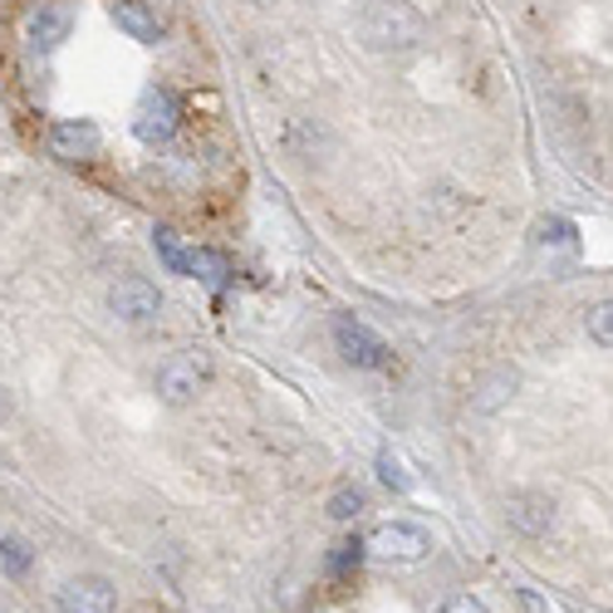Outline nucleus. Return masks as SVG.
I'll return each instance as SVG.
<instances>
[{
    "label": "nucleus",
    "mask_w": 613,
    "mask_h": 613,
    "mask_svg": "<svg viewBox=\"0 0 613 613\" xmlns=\"http://www.w3.org/2000/svg\"><path fill=\"white\" fill-rule=\"evenodd\" d=\"M540 241L574 246V226H570V221H544V226H540Z\"/></svg>",
    "instance_id": "nucleus-20"
},
{
    "label": "nucleus",
    "mask_w": 613,
    "mask_h": 613,
    "mask_svg": "<svg viewBox=\"0 0 613 613\" xmlns=\"http://www.w3.org/2000/svg\"><path fill=\"white\" fill-rule=\"evenodd\" d=\"M251 6H270V0H251Z\"/></svg>",
    "instance_id": "nucleus-24"
},
{
    "label": "nucleus",
    "mask_w": 613,
    "mask_h": 613,
    "mask_svg": "<svg viewBox=\"0 0 613 613\" xmlns=\"http://www.w3.org/2000/svg\"><path fill=\"white\" fill-rule=\"evenodd\" d=\"M30 564H35V550H30V540H20V536L0 540V570H6L10 579H25Z\"/></svg>",
    "instance_id": "nucleus-13"
},
{
    "label": "nucleus",
    "mask_w": 613,
    "mask_h": 613,
    "mask_svg": "<svg viewBox=\"0 0 613 613\" xmlns=\"http://www.w3.org/2000/svg\"><path fill=\"white\" fill-rule=\"evenodd\" d=\"M334 344H339V354L354 363V368H388V363H393V349L383 344L368 324H359L354 314H339V320H334Z\"/></svg>",
    "instance_id": "nucleus-3"
},
{
    "label": "nucleus",
    "mask_w": 613,
    "mask_h": 613,
    "mask_svg": "<svg viewBox=\"0 0 613 613\" xmlns=\"http://www.w3.org/2000/svg\"><path fill=\"white\" fill-rule=\"evenodd\" d=\"M6 413H10V397H6V393H0V423H6Z\"/></svg>",
    "instance_id": "nucleus-23"
},
{
    "label": "nucleus",
    "mask_w": 613,
    "mask_h": 613,
    "mask_svg": "<svg viewBox=\"0 0 613 613\" xmlns=\"http://www.w3.org/2000/svg\"><path fill=\"white\" fill-rule=\"evenodd\" d=\"M70 25L74 20L64 6H40L35 15H30V44H35V50H54V44L70 35Z\"/></svg>",
    "instance_id": "nucleus-11"
},
{
    "label": "nucleus",
    "mask_w": 613,
    "mask_h": 613,
    "mask_svg": "<svg viewBox=\"0 0 613 613\" xmlns=\"http://www.w3.org/2000/svg\"><path fill=\"white\" fill-rule=\"evenodd\" d=\"M50 147H54V157H64V163L94 157V153H98V128H94L89 118H64V123H54Z\"/></svg>",
    "instance_id": "nucleus-9"
},
{
    "label": "nucleus",
    "mask_w": 613,
    "mask_h": 613,
    "mask_svg": "<svg viewBox=\"0 0 613 613\" xmlns=\"http://www.w3.org/2000/svg\"><path fill=\"white\" fill-rule=\"evenodd\" d=\"M153 246H157V256H163V266L173 270V276H187V251L177 246V236L167 231V226H157V231H153Z\"/></svg>",
    "instance_id": "nucleus-18"
},
{
    "label": "nucleus",
    "mask_w": 613,
    "mask_h": 613,
    "mask_svg": "<svg viewBox=\"0 0 613 613\" xmlns=\"http://www.w3.org/2000/svg\"><path fill=\"white\" fill-rule=\"evenodd\" d=\"M108 310L118 314L123 324H153L157 314H163V290L143 276H128L108 290Z\"/></svg>",
    "instance_id": "nucleus-4"
},
{
    "label": "nucleus",
    "mask_w": 613,
    "mask_h": 613,
    "mask_svg": "<svg viewBox=\"0 0 613 613\" xmlns=\"http://www.w3.org/2000/svg\"><path fill=\"white\" fill-rule=\"evenodd\" d=\"M516 373H510V368H496V373H486V378L481 383H476V397H471V407H476V413H496V407H501L506 403V397L510 393H516Z\"/></svg>",
    "instance_id": "nucleus-12"
},
{
    "label": "nucleus",
    "mask_w": 613,
    "mask_h": 613,
    "mask_svg": "<svg viewBox=\"0 0 613 613\" xmlns=\"http://www.w3.org/2000/svg\"><path fill=\"white\" fill-rule=\"evenodd\" d=\"M441 613H491V609H486L476 594H451L447 604H441Z\"/></svg>",
    "instance_id": "nucleus-21"
},
{
    "label": "nucleus",
    "mask_w": 613,
    "mask_h": 613,
    "mask_svg": "<svg viewBox=\"0 0 613 613\" xmlns=\"http://www.w3.org/2000/svg\"><path fill=\"white\" fill-rule=\"evenodd\" d=\"M359 35L368 50H413L427 35V20L407 0H368L359 15Z\"/></svg>",
    "instance_id": "nucleus-1"
},
{
    "label": "nucleus",
    "mask_w": 613,
    "mask_h": 613,
    "mask_svg": "<svg viewBox=\"0 0 613 613\" xmlns=\"http://www.w3.org/2000/svg\"><path fill=\"white\" fill-rule=\"evenodd\" d=\"M520 604H526V613H540V599L530 594V589H526V594H520Z\"/></svg>",
    "instance_id": "nucleus-22"
},
{
    "label": "nucleus",
    "mask_w": 613,
    "mask_h": 613,
    "mask_svg": "<svg viewBox=\"0 0 613 613\" xmlns=\"http://www.w3.org/2000/svg\"><path fill=\"white\" fill-rule=\"evenodd\" d=\"M187 276H201L207 285H226V260L217 256V251H187Z\"/></svg>",
    "instance_id": "nucleus-15"
},
{
    "label": "nucleus",
    "mask_w": 613,
    "mask_h": 613,
    "mask_svg": "<svg viewBox=\"0 0 613 613\" xmlns=\"http://www.w3.org/2000/svg\"><path fill=\"white\" fill-rule=\"evenodd\" d=\"M201 378H207V363H201L197 354H177L157 368V397L173 403V407H187L191 397L201 393Z\"/></svg>",
    "instance_id": "nucleus-6"
},
{
    "label": "nucleus",
    "mask_w": 613,
    "mask_h": 613,
    "mask_svg": "<svg viewBox=\"0 0 613 613\" xmlns=\"http://www.w3.org/2000/svg\"><path fill=\"white\" fill-rule=\"evenodd\" d=\"M60 613H113V584L104 574H79L54 594Z\"/></svg>",
    "instance_id": "nucleus-7"
},
{
    "label": "nucleus",
    "mask_w": 613,
    "mask_h": 613,
    "mask_svg": "<svg viewBox=\"0 0 613 613\" xmlns=\"http://www.w3.org/2000/svg\"><path fill=\"white\" fill-rule=\"evenodd\" d=\"M584 329H589V339H594L599 349H613V300H599V304H589V314H584Z\"/></svg>",
    "instance_id": "nucleus-14"
},
{
    "label": "nucleus",
    "mask_w": 613,
    "mask_h": 613,
    "mask_svg": "<svg viewBox=\"0 0 613 613\" xmlns=\"http://www.w3.org/2000/svg\"><path fill=\"white\" fill-rule=\"evenodd\" d=\"M0 613H10V609H6V599H0Z\"/></svg>",
    "instance_id": "nucleus-25"
},
{
    "label": "nucleus",
    "mask_w": 613,
    "mask_h": 613,
    "mask_svg": "<svg viewBox=\"0 0 613 613\" xmlns=\"http://www.w3.org/2000/svg\"><path fill=\"white\" fill-rule=\"evenodd\" d=\"M177 94L173 89H147L143 104H138V118H133V133H138L143 143H167L177 133Z\"/></svg>",
    "instance_id": "nucleus-5"
},
{
    "label": "nucleus",
    "mask_w": 613,
    "mask_h": 613,
    "mask_svg": "<svg viewBox=\"0 0 613 613\" xmlns=\"http://www.w3.org/2000/svg\"><path fill=\"white\" fill-rule=\"evenodd\" d=\"M363 491L359 486H344V491H334L329 496V520H339V526H349V520H359L363 516Z\"/></svg>",
    "instance_id": "nucleus-17"
},
{
    "label": "nucleus",
    "mask_w": 613,
    "mask_h": 613,
    "mask_svg": "<svg viewBox=\"0 0 613 613\" xmlns=\"http://www.w3.org/2000/svg\"><path fill=\"white\" fill-rule=\"evenodd\" d=\"M363 550L378 554V560H397V564H417L433 554V536L423 526H407V520H388V526H373Z\"/></svg>",
    "instance_id": "nucleus-2"
},
{
    "label": "nucleus",
    "mask_w": 613,
    "mask_h": 613,
    "mask_svg": "<svg viewBox=\"0 0 613 613\" xmlns=\"http://www.w3.org/2000/svg\"><path fill=\"white\" fill-rule=\"evenodd\" d=\"M506 520H510V530H520V536H544V530L554 526V501L540 491H516L506 501Z\"/></svg>",
    "instance_id": "nucleus-8"
},
{
    "label": "nucleus",
    "mask_w": 613,
    "mask_h": 613,
    "mask_svg": "<svg viewBox=\"0 0 613 613\" xmlns=\"http://www.w3.org/2000/svg\"><path fill=\"white\" fill-rule=\"evenodd\" d=\"M113 20L128 40H143V44H157L163 40V20L143 6V0H113Z\"/></svg>",
    "instance_id": "nucleus-10"
},
{
    "label": "nucleus",
    "mask_w": 613,
    "mask_h": 613,
    "mask_svg": "<svg viewBox=\"0 0 613 613\" xmlns=\"http://www.w3.org/2000/svg\"><path fill=\"white\" fill-rule=\"evenodd\" d=\"M363 554H368V550H363V540H344V544L334 550V560H329V564H334V574H349V570H359Z\"/></svg>",
    "instance_id": "nucleus-19"
},
{
    "label": "nucleus",
    "mask_w": 613,
    "mask_h": 613,
    "mask_svg": "<svg viewBox=\"0 0 613 613\" xmlns=\"http://www.w3.org/2000/svg\"><path fill=\"white\" fill-rule=\"evenodd\" d=\"M378 481L388 486V491H413V471L403 467V457H397V451H378Z\"/></svg>",
    "instance_id": "nucleus-16"
}]
</instances>
